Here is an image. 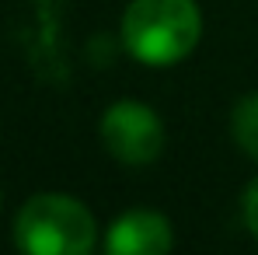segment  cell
<instances>
[{
    "label": "cell",
    "mask_w": 258,
    "mask_h": 255,
    "mask_svg": "<svg viewBox=\"0 0 258 255\" xmlns=\"http://www.w3.org/2000/svg\"><path fill=\"white\" fill-rule=\"evenodd\" d=\"M203 35L196 0H133L122 18V42L147 67L185 60Z\"/></svg>",
    "instance_id": "6da1fadb"
},
{
    "label": "cell",
    "mask_w": 258,
    "mask_h": 255,
    "mask_svg": "<svg viewBox=\"0 0 258 255\" xmlns=\"http://www.w3.org/2000/svg\"><path fill=\"white\" fill-rule=\"evenodd\" d=\"M14 241L28 255H84L94 245V217L74 196L42 192L18 210Z\"/></svg>",
    "instance_id": "7a4b0ae2"
},
{
    "label": "cell",
    "mask_w": 258,
    "mask_h": 255,
    "mask_svg": "<svg viewBox=\"0 0 258 255\" xmlns=\"http://www.w3.org/2000/svg\"><path fill=\"white\" fill-rule=\"evenodd\" d=\"M101 140L122 165H150L164 150V126L154 109L140 101H115L101 119Z\"/></svg>",
    "instance_id": "3957f363"
},
{
    "label": "cell",
    "mask_w": 258,
    "mask_h": 255,
    "mask_svg": "<svg viewBox=\"0 0 258 255\" xmlns=\"http://www.w3.org/2000/svg\"><path fill=\"white\" fill-rule=\"evenodd\" d=\"M174 245L168 217L154 210H129L122 213L105 238V248L112 255H161Z\"/></svg>",
    "instance_id": "277c9868"
},
{
    "label": "cell",
    "mask_w": 258,
    "mask_h": 255,
    "mask_svg": "<svg viewBox=\"0 0 258 255\" xmlns=\"http://www.w3.org/2000/svg\"><path fill=\"white\" fill-rule=\"evenodd\" d=\"M230 133L237 140V147L244 154L258 158V94H248L234 105V116H230Z\"/></svg>",
    "instance_id": "5b68a950"
},
{
    "label": "cell",
    "mask_w": 258,
    "mask_h": 255,
    "mask_svg": "<svg viewBox=\"0 0 258 255\" xmlns=\"http://www.w3.org/2000/svg\"><path fill=\"white\" fill-rule=\"evenodd\" d=\"M244 224L251 227V234H258V178L244 192Z\"/></svg>",
    "instance_id": "8992f818"
}]
</instances>
